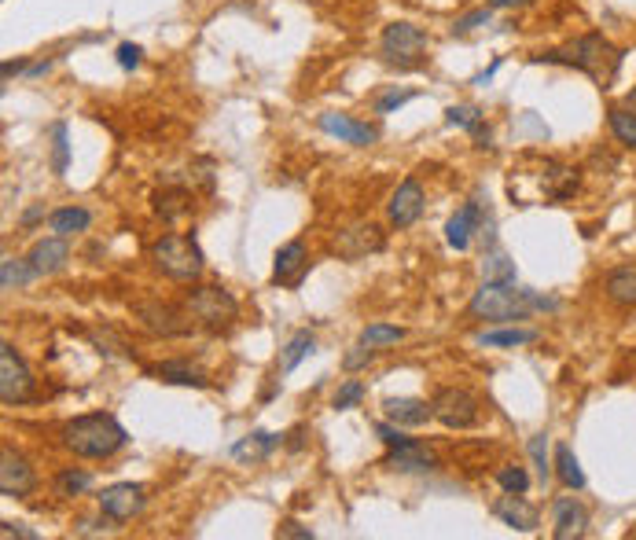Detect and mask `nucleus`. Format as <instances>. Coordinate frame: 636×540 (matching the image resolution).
<instances>
[{
	"label": "nucleus",
	"instance_id": "nucleus-1",
	"mask_svg": "<svg viewBox=\"0 0 636 540\" xmlns=\"http://www.w3.org/2000/svg\"><path fill=\"white\" fill-rule=\"evenodd\" d=\"M556 309L559 298H548V294L530 291V287H515V280H482V287L467 302V316L471 320H489V324H515V320H526L530 313H556Z\"/></svg>",
	"mask_w": 636,
	"mask_h": 540
},
{
	"label": "nucleus",
	"instance_id": "nucleus-2",
	"mask_svg": "<svg viewBox=\"0 0 636 540\" xmlns=\"http://www.w3.org/2000/svg\"><path fill=\"white\" fill-rule=\"evenodd\" d=\"M125 441L129 434L111 412H89L63 427V445L81 460H111L114 452L125 449Z\"/></svg>",
	"mask_w": 636,
	"mask_h": 540
},
{
	"label": "nucleus",
	"instance_id": "nucleus-3",
	"mask_svg": "<svg viewBox=\"0 0 636 540\" xmlns=\"http://www.w3.org/2000/svg\"><path fill=\"white\" fill-rule=\"evenodd\" d=\"M534 63H559V67H578L585 70L589 78H596L607 89L622 67V52L607 41L603 34H585L578 41H570L567 48H556V52H541L534 56Z\"/></svg>",
	"mask_w": 636,
	"mask_h": 540
},
{
	"label": "nucleus",
	"instance_id": "nucleus-4",
	"mask_svg": "<svg viewBox=\"0 0 636 540\" xmlns=\"http://www.w3.org/2000/svg\"><path fill=\"white\" fill-rule=\"evenodd\" d=\"M151 261H155V269L162 276H170V280H199L206 269L203 261V250L195 243V236H162L155 247H151Z\"/></svg>",
	"mask_w": 636,
	"mask_h": 540
},
{
	"label": "nucleus",
	"instance_id": "nucleus-5",
	"mask_svg": "<svg viewBox=\"0 0 636 540\" xmlns=\"http://www.w3.org/2000/svg\"><path fill=\"white\" fill-rule=\"evenodd\" d=\"M427 45H431L427 30L401 19V23L383 26V37H379V59L398 70H416L423 63Z\"/></svg>",
	"mask_w": 636,
	"mask_h": 540
},
{
	"label": "nucleus",
	"instance_id": "nucleus-6",
	"mask_svg": "<svg viewBox=\"0 0 636 540\" xmlns=\"http://www.w3.org/2000/svg\"><path fill=\"white\" fill-rule=\"evenodd\" d=\"M188 313L199 320L210 331H221V327H232L239 316V302L225 287H214V283H199L188 291Z\"/></svg>",
	"mask_w": 636,
	"mask_h": 540
},
{
	"label": "nucleus",
	"instance_id": "nucleus-7",
	"mask_svg": "<svg viewBox=\"0 0 636 540\" xmlns=\"http://www.w3.org/2000/svg\"><path fill=\"white\" fill-rule=\"evenodd\" d=\"M0 401L4 405L34 401V372L12 342H0Z\"/></svg>",
	"mask_w": 636,
	"mask_h": 540
},
{
	"label": "nucleus",
	"instance_id": "nucleus-8",
	"mask_svg": "<svg viewBox=\"0 0 636 540\" xmlns=\"http://www.w3.org/2000/svg\"><path fill=\"white\" fill-rule=\"evenodd\" d=\"M133 316L140 320L144 331L162 335V338H184L195 331L192 313H188V309H177V305L170 302H140L133 305Z\"/></svg>",
	"mask_w": 636,
	"mask_h": 540
},
{
	"label": "nucleus",
	"instance_id": "nucleus-9",
	"mask_svg": "<svg viewBox=\"0 0 636 540\" xmlns=\"http://www.w3.org/2000/svg\"><path fill=\"white\" fill-rule=\"evenodd\" d=\"M431 412L434 419L449 430H467L478 423L475 394H471V390H460V386H442V390L431 397Z\"/></svg>",
	"mask_w": 636,
	"mask_h": 540
},
{
	"label": "nucleus",
	"instance_id": "nucleus-10",
	"mask_svg": "<svg viewBox=\"0 0 636 540\" xmlns=\"http://www.w3.org/2000/svg\"><path fill=\"white\" fill-rule=\"evenodd\" d=\"M387 247V232L372 221H353V225L339 228L335 239H331V250L339 254L342 261H361L368 254H379Z\"/></svg>",
	"mask_w": 636,
	"mask_h": 540
},
{
	"label": "nucleus",
	"instance_id": "nucleus-11",
	"mask_svg": "<svg viewBox=\"0 0 636 540\" xmlns=\"http://www.w3.org/2000/svg\"><path fill=\"white\" fill-rule=\"evenodd\" d=\"M100 511L103 518H111V522H129V518H137L148 504V496H144V485L137 482H118V485H107L100 496Z\"/></svg>",
	"mask_w": 636,
	"mask_h": 540
},
{
	"label": "nucleus",
	"instance_id": "nucleus-12",
	"mask_svg": "<svg viewBox=\"0 0 636 540\" xmlns=\"http://www.w3.org/2000/svg\"><path fill=\"white\" fill-rule=\"evenodd\" d=\"M34 489H37L34 467L26 463L23 452L4 445V452H0V493L12 496V500H23V496H30Z\"/></svg>",
	"mask_w": 636,
	"mask_h": 540
},
{
	"label": "nucleus",
	"instance_id": "nucleus-13",
	"mask_svg": "<svg viewBox=\"0 0 636 540\" xmlns=\"http://www.w3.org/2000/svg\"><path fill=\"white\" fill-rule=\"evenodd\" d=\"M423 203H427V195H423V184L416 177L401 180L398 192L390 195L387 203V217L394 228H412L416 221H420L423 214Z\"/></svg>",
	"mask_w": 636,
	"mask_h": 540
},
{
	"label": "nucleus",
	"instance_id": "nucleus-14",
	"mask_svg": "<svg viewBox=\"0 0 636 540\" xmlns=\"http://www.w3.org/2000/svg\"><path fill=\"white\" fill-rule=\"evenodd\" d=\"M317 125L324 129L328 136H339L342 144H353V147H372L375 140H379V133H375L368 122H357V118H350V114H320Z\"/></svg>",
	"mask_w": 636,
	"mask_h": 540
},
{
	"label": "nucleus",
	"instance_id": "nucleus-15",
	"mask_svg": "<svg viewBox=\"0 0 636 540\" xmlns=\"http://www.w3.org/2000/svg\"><path fill=\"white\" fill-rule=\"evenodd\" d=\"M309 272V250L302 239H291L276 250V265H273V283L280 287H298L302 276Z\"/></svg>",
	"mask_w": 636,
	"mask_h": 540
},
{
	"label": "nucleus",
	"instance_id": "nucleus-16",
	"mask_svg": "<svg viewBox=\"0 0 636 540\" xmlns=\"http://www.w3.org/2000/svg\"><path fill=\"white\" fill-rule=\"evenodd\" d=\"M489 511H493V518H500L504 526L519 529V533H534L537 522H541V518H537V507L526 504L523 493H504V496H497Z\"/></svg>",
	"mask_w": 636,
	"mask_h": 540
},
{
	"label": "nucleus",
	"instance_id": "nucleus-17",
	"mask_svg": "<svg viewBox=\"0 0 636 540\" xmlns=\"http://www.w3.org/2000/svg\"><path fill=\"white\" fill-rule=\"evenodd\" d=\"M552 515H556V529H552L556 540H578L589 533V511H585V504H578L574 496H559Z\"/></svg>",
	"mask_w": 636,
	"mask_h": 540
},
{
	"label": "nucleus",
	"instance_id": "nucleus-18",
	"mask_svg": "<svg viewBox=\"0 0 636 540\" xmlns=\"http://www.w3.org/2000/svg\"><path fill=\"white\" fill-rule=\"evenodd\" d=\"M434 452L423 445V441L409 438L405 445H398V449L387 452V460H383V467H390V471H401V474H423V471H434Z\"/></svg>",
	"mask_w": 636,
	"mask_h": 540
},
{
	"label": "nucleus",
	"instance_id": "nucleus-19",
	"mask_svg": "<svg viewBox=\"0 0 636 540\" xmlns=\"http://www.w3.org/2000/svg\"><path fill=\"white\" fill-rule=\"evenodd\" d=\"M478 225H482V206L464 203L453 217H449V225H445V243L464 254V250L471 247V239H475Z\"/></svg>",
	"mask_w": 636,
	"mask_h": 540
},
{
	"label": "nucleus",
	"instance_id": "nucleus-20",
	"mask_svg": "<svg viewBox=\"0 0 636 540\" xmlns=\"http://www.w3.org/2000/svg\"><path fill=\"white\" fill-rule=\"evenodd\" d=\"M26 261L34 265L37 276H52V272H59L70 261L67 236H52V239H41V243H34V250H30V258H26Z\"/></svg>",
	"mask_w": 636,
	"mask_h": 540
},
{
	"label": "nucleus",
	"instance_id": "nucleus-21",
	"mask_svg": "<svg viewBox=\"0 0 636 540\" xmlns=\"http://www.w3.org/2000/svg\"><path fill=\"white\" fill-rule=\"evenodd\" d=\"M383 416L390 423H398V427H423L427 419H434V412L420 397H387L383 401Z\"/></svg>",
	"mask_w": 636,
	"mask_h": 540
},
{
	"label": "nucleus",
	"instance_id": "nucleus-22",
	"mask_svg": "<svg viewBox=\"0 0 636 540\" xmlns=\"http://www.w3.org/2000/svg\"><path fill=\"white\" fill-rule=\"evenodd\" d=\"M445 122L453 125V129H464V133L475 136L478 147H493L489 144L486 114L478 111V107H471V103H456V107H449V111H445Z\"/></svg>",
	"mask_w": 636,
	"mask_h": 540
},
{
	"label": "nucleus",
	"instance_id": "nucleus-23",
	"mask_svg": "<svg viewBox=\"0 0 636 540\" xmlns=\"http://www.w3.org/2000/svg\"><path fill=\"white\" fill-rule=\"evenodd\" d=\"M280 445V434H269V430H254L247 438H239L232 445V460L239 463H262L273 456V449Z\"/></svg>",
	"mask_w": 636,
	"mask_h": 540
},
{
	"label": "nucleus",
	"instance_id": "nucleus-24",
	"mask_svg": "<svg viewBox=\"0 0 636 540\" xmlns=\"http://www.w3.org/2000/svg\"><path fill=\"white\" fill-rule=\"evenodd\" d=\"M603 294L607 302L618 309H633L636 305V269H614L603 276Z\"/></svg>",
	"mask_w": 636,
	"mask_h": 540
},
{
	"label": "nucleus",
	"instance_id": "nucleus-25",
	"mask_svg": "<svg viewBox=\"0 0 636 540\" xmlns=\"http://www.w3.org/2000/svg\"><path fill=\"white\" fill-rule=\"evenodd\" d=\"M155 375L170 386H195V390H206V386H210V379H206L195 364H188V360H166V364L155 368Z\"/></svg>",
	"mask_w": 636,
	"mask_h": 540
},
{
	"label": "nucleus",
	"instance_id": "nucleus-26",
	"mask_svg": "<svg viewBox=\"0 0 636 540\" xmlns=\"http://www.w3.org/2000/svg\"><path fill=\"white\" fill-rule=\"evenodd\" d=\"M537 342L534 327H504V331H482L478 335V346L486 349H515V346H530Z\"/></svg>",
	"mask_w": 636,
	"mask_h": 540
},
{
	"label": "nucleus",
	"instance_id": "nucleus-27",
	"mask_svg": "<svg viewBox=\"0 0 636 540\" xmlns=\"http://www.w3.org/2000/svg\"><path fill=\"white\" fill-rule=\"evenodd\" d=\"M556 478L567 485V489H585V471H581L578 456H574V449H570L567 441L556 445Z\"/></svg>",
	"mask_w": 636,
	"mask_h": 540
},
{
	"label": "nucleus",
	"instance_id": "nucleus-28",
	"mask_svg": "<svg viewBox=\"0 0 636 540\" xmlns=\"http://www.w3.org/2000/svg\"><path fill=\"white\" fill-rule=\"evenodd\" d=\"M48 225H52L56 236H74V232H85L92 225V214L85 206H63V210L48 217Z\"/></svg>",
	"mask_w": 636,
	"mask_h": 540
},
{
	"label": "nucleus",
	"instance_id": "nucleus-29",
	"mask_svg": "<svg viewBox=\"0 0 636 540\" xmlns=\"http://www.w3.org/2000/svg\"><path fill=\"white\" fill-rule=\"evenodd\" d=\"M30 280H37L30 261H19V258L0 261V287H4V291H19V287H26Z\"/></svg>",
	"mask_w": 636,
	"mask_h": 540
},
{
	"label": "nucleus",
	"instance_id": "nucleus-30",
	"mask_svg": "<svg viewBox=\"0 0 636 540\" xmlns=\"http://www.w3.org/2000/svg\"><path fill=\"white\" fill-rule=\"evenodd\" d=\"M607 122H611V133L618 144L636 147V111H629V107H611V111H607Z\"/></svg>",
	"mask_w": 636,
	"mask_h": 540
},
{
	"label": "nucleus",
	"instance_id": "nucleus-31",
	"mask_svg": "<svg viewBox=\"0 0 636 540\" xmlns=\"http://www.w3.org/2000/svg\"><path fill=\"white\" fill-rule=\"evenodd\" d=\"M313 349H317V338L309 335V331H298V335L284 346V360H280V368H284V372H295L298 364H302Z\"/></svg>",
	"mask_w": 636,
	"mask_h": 540
},
{
	"label": "nucleus",
	"instance_id": "nucleus-32",
	"mask_svg": "<svg viewBox=\"0 0 636 540\" xmlns=\"http://www.w3.org/2000/svg\"><path fill=\"white\" fill-rule=\"evenodd\" d=\"M482 276H486L489 283H512L515 280V265L508 261V254L497 247H489L486 261H482Z\"/></svg>",
	"mask_w": 636,
	"mask_h": 540
},
{
	"label": "nucleus",
	"instance_id": "nucleus-33",
	"mask_svg": "<svg viewBox=\"0 0 636 540\" xmlns=\"http://www.w3.org/2000/svg\"><path fill=\"white\" fill-rule=\"evenodd\" d=\"M70 166V140H67V122L52 125V173H67Z\"/></svg>",
	"mask_w": 636,
	"mask_h": 540
},
{
	"label": "nucleus",
	"instance_id": "nucleus-34",
	"mask_svg": "<svg viewBox=\"0 0 636 540\" xmlns=\"http://www.w3.org/2000/svg\"><path fill=\"white\" fill-rule=\"evenodd\" d=\"M89 485H92L89 471H74V467H70V471L56 474V493L59 496H81L85 489H89Z\"/></svg>",
	"mask_w": 636,
	"mask_h": 540
},
{
	"label": "nucleus",
	"instance_id": "nucleus-35",
	"mask_svg": "<svg viewBox=\"0 0 636 540\" xmlns=\"http://www.w3.org/2000/svg\"><path fill=\"white\" fill-rule=\"evenodd\" d=\"M526 452H530V460H534L537 482L545 485L548 478H552V463H548V438H545V434H534V438H530V445H526Z\"/></svg>",
	"mask_w": 636,
	"mask_h": 540
},
{
	"label": "nucleus",
	"instance_id": "nucleus-36",
	"mask_svg": "<svg viewBox=\"0 0 636 540\" xmlns=\"http://www.w3.org/2000/svg\"><path fill=\"white\" fill-rule=\"evenodd\" d=\"M401 338H405V327L394 324H368L361 331L364 346H390V342H401Z\"/></svg>",
	"mask_w": 636,
	"mask_h": 540
},
{
	"label": "nucleus",
	"instance_id": "nucleus-37",
	"mask_svg": "<svg viewBox=\"0 0 636 540\" xmlns=\"http://www.w3.org/2000/svg\"><path fill=\"white\" fill-rule=\"evenodd\" d=\"M497 485L504 493H526V489H530V474H526V467H519V463H508V467L497 471Z\"/></svg>",
	"mask_w": 636,
	"mask_h": 540
},
{
	"label": "nucleus",
	"instance_id": "nucleus-38",
	"mask_svg": "<svg viewBox=\"0 0 636 540\" xmlns=\"http://www.w3.org/2000/svg\"><path fill=\"white\" fill-rule=\"evenodd\" d=\"M409 100H416V92L398 89V85H394V89H387V92H379V96H375V114H394L398 107H405Z\"/></svg>",
	"mask_w": 636,
	"mask_h": 540
},
{
	"label": "nucleus",
	"instance_id": "nucleus-39",
	"mask_svg": "<svg viewBox=\"0 0 636 540\" xmlns=\"http://www.w3.org/2000/svg\"><path fill=\"white\" fill-rule=\"evenodd\" d=\"M184 199H188L184 192H159V195H155V210H159L166 221H177V217L188 210V206H184Z\"/></svg>",
	"mask_w": 636,
	"mask_h": 540
},
{
	"label": "nucleus",
	"instance_id": "nucleus-40",
	"mask_svg": "<svg viewBox=\"0 0 636 540\" xmlns=\"http://www.w3.org/2000/svg\"><path fill=\"white\" fill-rule=\"evenodd\" d=\"M375 357H379V349H375V346H364V342H357V346H353L350 353L342 357V368H346V372H361V368H368V364H372Z\"/></svg>",
	"mask_w": 636,
	"mask_h": 540
},
{
	"label": "nucleus",
	"instance_id": "nucleus-41",
	"mask_svg": "<svg viewBox=\"0 0 636 540\" xmlns=\"http://www.w3.org/2000/svg\"><path fill=\"white\" fill-rule=\"evenodd\" d=\"M489 19H493V8H475V12L460 15L453 23V34H471V30H478V26H489Z\"/></svg>",
	"mask_w": 636,
	"mask_h": 540
},
{
	"label": "nucleus",
	"instance_id": "nucleus-42",
	"mask_svg": "<svg viewBox=\"0 0 636 540\" xmlns=\"http://www.w3.org/2000/svg\"><path fill=\"white\" fill-rule=\"evenodd\" d=\"M361 397H364V383L350 379V383H346V386L339 390V394H335V408H339V412H346V408L361 405Z\"/></svg>",
	"mask_w": 636,
	"mask_h": 540
},
{
	"label": "nucleus",
	"instance_id": "nucleus-43",
	"mask_svg": "<svg viewBox=\"0 0 636 540\" xmlns=\"http://www.w3.org/2000/svg\"><path fill=\"white\" fill-rule=\"evenodd\" d=\"M114 56H118V67H122V70H137L140 59H144V48L129 45V41H125V45H118V52H114Z\"/></svg>",
	"mask_w": 636,
	"mask_h": 540
},
{
	"label": "nucleus",
	"instance_id": "nucleus-44",
	"mask_svg": "<svg viewBox=\"0 0 636 540\" xmlns=\"http://www.w3.org/2000/svg\"><path fill=\"white\" fill-rule=\"evenodd\" d=\"M276 537H284V540H313V529L302 526V522H295V518H284V522H280V529H276Z\"/></svg>",
	"mask_w": 636,
	"mask_h": 540
},
{
	"label": "nucleus",
	"instance_id": "nucleus-45",
	"mask_svg": "<svg viewBox=\"0 0 636 540\" xmlns=\"http://www.w3.org/2000/svg\"><path fill=\"white\" fill-rule=\"evenodd\" d=\"M375 434H379V438H383V445H387V449H398V445H405V434H401V427L398 423H375Z\"/></svg>",
	"mask_w": 636,
	"mask_h": 540
},
{
	"label": "nucleus",
	"instance_id": "nucleus-46",
	"mask_svg": "<svg viewBox=\"0 0 636 540\" xmlns=\"http://www.w3.org/2000/svg\"><path fill=\"white\" fill-rule=\"evenodd\" d=\"M0 537H8V540H37V529H30L26 522H0Z\"/></svg>",
	"mask_w": 636,
	"mask_h": 540
},
{
	"label": "nucleus",
	"instance_id": "nucleus-47",
	"mask_svg": "<svg viewBox=\"0 0 636 540\" xmlns=\"http://www.w3.org/2000/svg\"><path fill=\"white\" fill-rule=\"evenodd\" d=\"M493 12H508V8H526V4H534V0H486Z\"/></svg>",
	"mask_w": 636,
	"mask_h": 540
},
{
	"label": "nucleus",
	"instance_id": "nucleus-48",
	"mask_svg": "<svg viewBox=\"0 0 636 540\" xmlns=\"http://www.w3.org/2000/svg\"><path fill=\"white\" fill-rule=\"evenodd\" d=\"M26 70H30V63H23V59H8V63H4V67H0V74H4V81L12 78V74H26Z\"/></svg>",
	"mask_w": 636,
	"mask_h": 540
},
{
	"label": "nucleus",
	"instance_id": "nucleus-49",
	"mask_svg": "<svg viewBox=\"0 0 636 540\" xmlns=\"http://www.w3.org/2000/svg\"><path fill=\"white\" fill-rule=\"evenodd\" d=\"M45 214V206H34V210H26V217H23V225H34L37 217Z\"/></svg>",
	"mask_w": 636,
	"mask_h": 540
}]
</instances>
